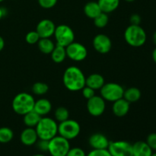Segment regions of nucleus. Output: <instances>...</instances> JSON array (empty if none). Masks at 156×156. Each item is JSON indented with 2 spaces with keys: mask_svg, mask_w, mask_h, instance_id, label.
Returning <instances> with one entry per match:
<instances>
[{
  "mask_svg": "<svg viewBox=\"0 0 156 156\" xmlns=\"http://www.w3.org/2000/svg\"><path fill=\"white\" fill-rule=\"evenodd\" d=\"M85 76L83 72L76 66H69L65 70L62 82L68 90L78 91L85 86Z\"/></svg>",
  "mask_w": 156,
  "mask_h": 156,
  "instance_id": "nucleus-1",
  "label": "nucleus"
},
{
  "mask_svg": "<svg viewBox=\"0 0 156 156\" xmlns=\"http://www.w3.org/2000/svg\"><path fill=\"white\" fill-rule=\"evenodd\" d=\"M38 138L41 140H50L58 133V124L56 120L50 117H42L35 126Z\"/></svg>",
  "mask_w": 156,
  "mask_h": 156,
  "instance_id": "nucleus-2",
  "label": "nucleus"
},
{
  "mask_svg": "<svg viewBox=\"0 0 156 156\" xmlns=\"http://www.w3.org/2000/svg\"><path fill=\"white\" fill-rule=\"evenodd\" d=\"M35 100L31 94L21 92L15 96L12 101V106L13 111L17 114L24 116L27 113L33 111Z\"/></svg>",
  "mask_w": 156,
  "mask_h": 156,
  "instance_id": "nucleus-3",
  "label": "nucleus"
},
{
  "mask_svg": "<svg viewBox=\"0 0 156 156\" xmlns=\"http://www.w3.org/2000/svg\"><path fill=\"white\" fill-rule=\"evenodd\" d=\"M124 38L129 45L140 47L146 43V33L140 25L130 24L125 30Z\"/></svg>",
  "mask_w": 156,
  "mask_h": 156,
  "instance_id": "nucleus-4",
  "label": "nucleus"
},
{
  "mask_svg": "<svg viewBox=\"0 0 156 156\" xmlns=\"http://www.w3.org/2000/svg\"><path fill=\"white\" fill-rule=\"evenodd\" d=\"M70 149L69 140L57 136L49 140L48 152L51 156H66Z\"/></svg>",
  "mask_w": 156,
  "mask_h": 156,
  "instance_id": "nucleus-5",
  "label": "nucleus"
},
{
  "mask_svg": "<svg viewBox=\"0 0 156 156\" xmlns=\"http://www.w3.org/2000/svg\"><path fill=\"white\" fill-rule=\"evenodd\" d=\"M81 126L75 120H68L58 124V133L68 140H74L80 133Z\"/></svg>",
  "mask_w": 156,
  "mask_h": 156,
  "instance_id": "nucleus-6",
  "label": "nucleus"
},
{
  "mask_svg": "<svg viewBox=\"0 0 156 156\" xmlns=\"http://www.w3.org/2000/svg\"><path fill=\"white\" fill-rule=\"evenodd\" d=\"M101 96L105 101L114 102L122 98L123 96L124 89L120 85L114 82L105 83L100 89Z\"/></svg>",
  "mask_w": 156,
  "mask_h": 156,
  "instance_id": "nucleus-7",
  "label": "nucleus"
},
{
  "mask_svg": "<svg viewBox=\"0 0 156 156\" xmlns=\"http://www.w3.org/2000/svg\"><path fill=\"white\" fill-rule=\"evenodd\" d=\"M54 37L56 44L62 47H66L75 40V34L73 29L66 24H60L56 27L54 31Z\"/></svg>",
  "mask_w": 156,
  "mask_h": 156,
  "instance_id": "nucleus-8",
  "label": "nucleus"
},
{
  "mask_svg": "<svg viewBox=\"0 0 156 156\" xmlns=\"http://www.w3.org/2000/svg\"><path fill=\"white\" fill-rule=\"evenodd\" d=\"M108 150L111 156H133V145L126 141L110 142Z\"/></svg>",
  "mask_w": 156,
  "mask_h": 156,
  "instance_id": "nucleus-9",
  "label": "nucleus"
},
{
  "mask_svg": "<svg viewBox=\"0 0 156 156\" xmlns=\"http://www.w3.org/2000/svg\"><path fill=\"white\" fill-rule=\"evenodd\" d=\"M66 56L70 59L76 62H81L85 59L88 55V50L83 44L78 42H73L66 47Z\"/></svg>",
  "mask_w": 156,
  "mask_h": 156,
  "instance_id": "nucleus-10",
  "label": "nucleus"
},
{
  "mask_svg": "<svg viewBox=\"0 0 156 156\" xmlns=\"http://www.w3.org/2000/svg\"><path fill=\"white\" fill-rule=\"evenodd\" d=\"M106 108L105 100L101 96L94 95L88 99L87 102V110L93 117H100L104 114Z\"/></svg>",
  "mask_w": 156,
  "mask_h": 156,
  "instance_id": "nucleus-11",
  "label": "nucleus"
},
{
  "mask_svg": "<svg viewBox=\"0 0 156 156\" xmlns=\"http://www.w3.org/2000/svg\"><path fill=\"white\" fill-rule=\"evenodd\" d=\"M93 47L94 50L99 53L106 54L112 47V42L108 36L104 34L96 35L93 40Z\"/></svg>",
  "mask_w": 156,
  "mask_h": 156,
  "instance_id": "nucleus-12",
  "label": "nucleus"
},
{
  "mask_svg": "<svg viewBox=\"0 0 156 156\" xmlns=\"http://www.w3.org/2000/svg\"><path fill=\"white\" fill-rule=\"evenodd\" d=\"M56 25L50 19H43L37 24L36 31L41 38H50L54 34Z\"/></svg>",
  "mask_w": 156,
  "mask_h": 156,
  "instance_id": "nucleus-13",
  "label": "nucleus"
},
{
  "mask_svg": "<svg viewBox=\"0 0 156 156\" xmlns=\"http://www.w3.org/2000/svg\"><path fill=\"white\" fill-rule=\"evenodd\" d=\"M88 143L92 149H108L110 141L106 136L102 133H94L89 137Z\"/></svg>",
  "mask_w": 156,
  "mask_h": 156,
  "instance_id": "nucleus-14",
  "label": "nucleus"
},
{
  "mask_svg": "<svg viewBox=\"0 0 156 156\" xmlns=\"http://www.w3.org/2000/svg\"><path fill=\"white\" fill-rule=\"evenodd\" d=\"M39 140L37 133L35 128L27 127L21 132L20 135V140L24 146H30L36 144L37 141Z\"/></svg>",
  "mask_w": 156,
  "mask_h": 156,
  "instance_id": "nucleus-15",
  "label": "nucleus"
},
{
  "mask_svg": "<svg viewBox=\"0 0 156 156\" xmlns=\"http://www.w3.org/2000/svg\"><path fill=\"white\" fill-rule=\"evenodd\" d=\"M130 108V103L125 100L123 98L114 102L112 106L113 113L115 116L122 117L128 114Z\"/></svg>",
  "mask_w": 156,
  "mask_h": 156,
  "instance_id": "nucleus-16",
  "label": "nucleus"
},
{
  "mask_svg": "<svg viewBox=\"0 0 156 156\" xmlns=\"http://www.w3.org/2000/svg\"><path fill=\"white\" fill-rule=\"evenodd\" d=\"M52 109V105L49 100L46 98H41L35 101L34 111L37 113L41 117H45L50 112Z\"/></svg>",
  "mask_w": 156,
  "mask_h": 156,
  "instance_id": "nucleus-17",
  "label": "nucleus"
},
{
  "mask_svg": "<svg viewBox=\"0 0 156 156\" xmlns=\"http://www.w3.org/2000/svg\"><path fill=\"white\" fill-rule=\"evenodd\" d=\"M152 153L146 142L138 141L133 144V156H151Z\"/></svg>",
  "mask_w": 156,
  "mask_h": 156,
  "instance_id": "nucleus-18",
  "label": "nucleus"
},
{
  "mask_svg": "<svg viewBox=\"0 0 156 156\" xmlns=\"http://www.w3.org/2000/svg\"><path fill=\"white\" fill-rule=\"evenodd\" d=\"M105 79L103 76L98 73H93L85 79V85L94 90H98L105 85Z\"/></svg>",
  "mask_w": 156,
  "mask_h": 156,
  "instance_id": "nucleus-19",
  "label": "nucleus"
},
{
  "mask_svg": "<svg viewBox=\"0 0 156 156\" xmlns=\"http://www.w3.org/2000/svg\"><path fill=\"white\" fill-rule=\"evenodd\" d=\"M84 12L88 18L94 19L102 12L98 2H89L84 6Z\"/></svg>",
  "mask_w": 156,
  "mask_h": 156,
  "instance_id": "nucleus-20",
  "label": "nucleus"
},
{
  "mask_svg": "<svg viewBox=\"0 0 156 156\" xmlns=\"http://www.w3.org/2000/svg\"><path fill=\"white\" fill-rule=\"evenodd\" d=\"M98 3L102 12L109 14L118 8L120 5V0H98Z\"/></svg>",
  "mask_w": 156,
  "mask_h": 156,
  "instance_id": "nucleus-21",
  "label": "nucleus"
},
{
  "mask_svg": "<svg viewBox=\"0 0 156 156\" xmlns=\"http://www.w3.org/2000/svg\"><path fill=\"white\" fill-rule=\"evenodd\" d=\"M141 95V91L139 88L132 87V88H129L126 90H124L123 98L129 103H134L140 100Z\"/></svg>",
  "mask_w": 156,
  "mask_h": 156,
  "instance_id": "nucleus-22",
  "label": "nucleus"
},
{
  "mask_svg": "<svg viewBox=\"0 0 156 156\" xmlns=\"http://www.w3.org/2000/svg\"><path fill=\"white\" fill-rule=\"evenodd\" d=\"M50 55H51V58L53 62L56 63H61L65 60L67 56L66 47L56 44Z\"/></svg>",
  "mask_w": 156,
  "mask_h": 156,
  "instance_id": "nucleus-23",
  "label": "nucleus"
},
{
  "mask_svg": "<svg viewBox=\"0 0 156 156\" xmlns=\"http://www.w3.org/2000/svg\"><path fill=\"white\" fill-rule=\"evenodd\" d=\"M42 117L39 115L37 113L35 112L34 111H31L30 112L27 113L24 115V123L27 127H33L35 128V126L39 123L40 120Z\"/></svg>",
  "mask_w": 156,
  "mask_h": 156,
  "instance_id": "nucleus-24",
  "label": "nucleus"
},
{
  "mask_svg": "<svg viewBox=\"0 0 156 156\" xmlns=\"http://www.w3.org/2000/svg\"><path fill=\"white\" fill-rule=\"evenodd\" d=\"M40 51L44 54H50L55 47V44L50 38H41L37 43Z\"/></svg>",
  "mask_w": 156,
  "mask_h": 156,
  "instance_id": "nucleus-25",
  "label": "nucleus"
},
{
  "mask_svg": "<svg viewBox=\"0 0 156 156\" xmlns=\"http://www.w3.org/2000/svg\"><path fill=\"white\" fill-rule=\"evenodd\" d=\"M14 133L10 128L2 126L0 128V143H8L12 140Z\"/></svg>",
  "mask_w": 156,
  "mask_h": 156,
  "instance_id": "nucleus-26",
  "label": "nucleus"
},
{
  "mask_svg": "<svg viewBox=\"0 0 156 156\" xmlns=\"http://www.w3.org/2000/svg\"><path fill=\"white\" fill-rule=\"evenodd\" d=\"M54 116L56 121L61 123V122L68 120L69 117V112L67 108H64V107H59L55 111Z\"/></svg>",
  "mask_w": 156,
  "mask_h": 156,
  "instance_id": "nucleus-27",
  "label": "nucleus"
},
{
  "mask_svg": "<svg viewBox=\"0 0 156 156\" xmlns=\"http://www.w3.org/2000/svg\"><path fill=\"white\" fill-rule=\"evenodd\" d=\"M93 20H94V24L96 27H99V28H103V27H105V26H107V24H108L109 18H108V15L107 13L101 12V13Z\"/></svg>",
  "mask_w": 156,
  "mask_h": 156,
  "instance_id": "nucleus-28",
  "label": "nucleus"
},
{
  "mask_svg": "<svg viewBox=\"0 0 156 156\" xmlns=\"http://www.w3.org/2000/svg\"><path fill=\"white\" fill-rule=\"evenodd\" d=\"M48 85L44 82H36L32 86V91H33L34 94H37V95H44L48 91Z\"/></svg>",
  "mask_w": 156,
  "mask_h": 156,
  "instance_id": "nucleus-29",
  "label": "nucleus"
},
{
  "mask_svg": "<svg viewBox=\"0 0 156 156\" xmlns=\"http://www.w3.org/2000/svg\"><path fill=\"white\" fill-rule=\"evenodd\" d=\"M40 39H41V37H40L39 34L36 30H32V31L28 32L25 36L26 42L29 44H37Z\"/></svg>",
  "mask_w": 156,
  "mask_h": 156,
  "instance_id": "nucleus-30",
  "label": "nucleus"
},
{
  "mask_svg": "<svg viewBox=\"0 0 156 156\" xmlns=\"http://www.w3.org/2000/svg\"><path fill=\"white\" fill-rule=\"evenodd\" d=\"M40 6L43 9H51L54 7L57 3V0H37Z\"/></svg>",
  "mask_w": 156,
  "mask_h": 156,
  "instance_id": "nucleus-31",
  "label": "nucleus"
},
{
  "mask_svg": "<svg viewBox=\"0 0 156 156\" xmlns=\"http://www.w3.org/2000/svg\"><path fill=\"white\" fill-rule=\"evenodd\" d=\"M86 156H111L108 149H92Z\"/></svg>",
  "mask_w": 156,
  "mask_h": 156,
  "instance_id": "nucleus-32",
  "label": "nucleus"
},
{
  "mask_svg": "<svg viewBox=\"0 0 156 156\" xmlns=\"http://www.w3.org/2000/svg\"><path fill=\"white\" fill-rule=\"evenodd\" d=\"M66 156H86V153L81 148L74 147L70 148Z\"/></svg>",
  "mask_w": 156,
  "mask_h": 156,
  "instance_id": "nucleus-33",
  "label": "nucleus"
},
{
  "mask_svg": "<svg viewBox=\"0 0 156 156\" xmlns=\"http://www.w3.org/2000/svg\"><path fill=\"white\" fill-rule=\"evenodd\" d=\"M146 143L149 145L152 151H156V133H152L148 136L146 139Z\"/></svg>",
  "mask_w": 156,
  "mask_h": 156,
  "instance_id": "nucleus-34",
  "label": "nucleus"
},
{
  "mask_svg": "<svg viewBox=\"0 0 156 156\" xmlns=\"http://www.w3.org/2000/svg\"><path fill=\"white\" fill-rule=\"evenodd\" d=\"M82 95L84 96L85 98H86L87 100L91 98L92 97H94L95 95V90L92 89L90 87H88L85 85L83 88L82 89Z\"/></svg>",
  "mask_w": 156,
  "mask_h": 156,
  "instance_id": "nucleus-35",
  "label": "nucleus"
},
{
  "mask_svg": "<svg viewBox=\"0 0 156 156\" xmlns=\"http://www.w3.org/2000/svg\"><path fill=\"white\" fill-rule=\"evenodd\" d=\"M37 147L41 152H48V145H49V140H37L36 143Z\"/></svg>",
  "mask_w": 156,
  "mask_h": 156,
  "instance_id": "nucleus-36",
  "label": "nucleus"
},
{
  "mask_svg": "<svg viewBox=\"0 0 156 156\" xmlns=\"http://www.w3.org/2000/svg\"><path fill=\"white\" fill-rule=\"evenodd\" d=\"M131 24H135V25H140V22H141V17L138 14H133L131 15L130 18H129Z\"/></svg>",
  "mask_w": 156,
  "mask_h": 156,
  "instance_id": "nucleus-37",
  "label": "nucleus"
},
{
  "mask_svg": "<svg viewBox=\"0 0 156 156\" xmlns=\"http://www.w3.org/2000/svg\"><path fill=\"white\" fill-rule=\"evenodd\" d=\"M5 47V41L1 36H0V52L3 50Z\"/></svg>",
  "mask_w": 156,
  "mask_h": 156,
  "instance_id": "nucleus-38",
  "label": "nucleus"
},
{
  "mask_svg": "<svg viewBox=\"0 0 156 156\" xmlns=\"http://www.w3.org/2000/svg\"><path fill=\"white\" fill-rule=\"evenodd\" d=\"M152 59H153L154 62L156 63V47L154 49L153 52H152Z\"/></svg>",
  "mask_w": 156,
  "mask_h": 156,
  "instance_id": "nucleus-39",
  "label": "nucleus"
},
{
  "mask_svg": "<svg viewBox=\"0 0 156 156\" xmlns=\"http://www.w3.org/2000/svg\"><path fill=\"white\" fill-rule=\"evenodd\" d=\"M5 15V10L4 9H2V8L0 7V20L2 18V17Z\"/></svg>",
  "mask_w": 156,
  "mask_h": 156,
  "instance_id": "nucleus-40",
  "label": "nucleus"
},
{
  "mask_svg": "<svg viewBox=\"0 0 156 156\" xmlns=\"http://www.w3.org/2000/svg\"><path fill=\"white\" fill-rule=\"evenodd\" d=\"M152 41H153V43L156 46V31L153 34V36H152Z\"/></svg>",
  "mask_w": 156,
  "mask_h": 156,
  "instance_id": "nucleus-41",
  "label": "nucleus"
},
{
  "mask_svg": "<svg viewBox=\"0 0 156 156\" xmlns=\"http://www.w3.org/2000/svg\"><path fill=\"white\" fill-rule=\"evenodd\" d=\"M32 156H45V155H43V154H35V155H34Z\"/></svg>",
  "mask_w": 156,
  "mask_h": 156,
  "instance_id": "nucleus-42",
  "label": "nucleus"
},
{
  "mask_svg": "<svg viewBox=\"0 0 156 156\" xmlns=\"http://www.w3.org/2000/svg\"><path fill=\"white\" fill-rule=\"evenodd\" d=\"M124 1H126V2H132L135 1V0H124Z\"/></svg>",
  "mask_w": 156,
  "mask_h": 156,
  "instance_id": "nucleus-43",
  "label": "nucleus"
},
{
  "mask_svg": "<svg viewBox=\"0 0 156 156\" xmlns=\"http://www.w3.org/2000/svg\"><path fill=\"white\" fill-rule=\"evenodd\" d=\"M151 156H156V152H155V153H152Z\"/></svg>",
  "mask_w": 156,
  "mask_h": 156,
  "instance_id": "nucleus-44",
  "label": "nucleus"
},
{
  "mask_svg": "<svg viewBox=\"0 0 156 156\" xmlns=\"http://www.w3.org/2000/svg\"><path fill=\"white\" fill-rule=\"evenodd\" d=\"M4 1V0H0V2H3Z\"/></svg>",
  "mask_w": 156,
  "mask_h": 156,
  "instance_id": "nucleus-45",
  "label": "nucleus"
}]
</instances>
